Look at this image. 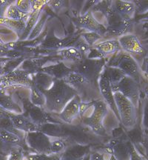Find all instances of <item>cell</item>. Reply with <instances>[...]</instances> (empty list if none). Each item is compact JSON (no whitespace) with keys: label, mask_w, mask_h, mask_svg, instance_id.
Here are the masks:
<instances>
[{"label":"cell","mask_w":148,"mask_h":160,"mask_svg":"<svg viewBox=\"0 0 148 160\" xmlns=\"http://www.w3.org/2000/svg\"><path fill=\"white\" fill-rule=\"evenodd\" d=\"M93 111L90 117L83 119L82 122L89 129L99 137H106L107 131L103 125V121L105 116L107 114L108 107L102 99L96 100L92 102Z\"/></svg>","instance_id":"3957f363"},{"label":"cell","mask_w":148,"mask_h":160,"mask_svg":"<svg viewBox=\"0 0 148 160\" xmlns=\"http://www.w3.org/2000/svg\"><path fill=\"white\" fill-rule=\"evenodd\" d=\"M105 65L104 59H93L86 58L74 66L72 71L82 75L87 83L96 82L102 73Z\"/></svg>","instance_id":"277c9868"},{"label":"cell","mask_w":148,"mask_h":160,"mask_svg":"<svg viewBox=\"0 0 148 160\" xmlns=\"http://www.w3.org/2000/svg\"><path fill=\"white\" fill-rule=\"evenodd\" d=\"M121 49L128 54L140 55L144 53V48L136 36L128 33L121 36L118 39Z\"/></svg>","instance_id":"4fadbf2b"},{"label":"cell","mask_w":148,"mask_h":160,"mask_svg":"<svg viewBox=\"0 0 148 160\" xmlns=\"http://www.w3.org/2000/svg\"><path fill=\"white\" fill-rule=\"evenodd\" d=\"M132 143L119 138L111 140L106 148L108 154L113 155L117 160H130Z\"/></svg>","instance_id":"7c38bea8"},{"label":"cell","mask_w":148,"mask_h":160,"mask_svg":"<svg viewBox=\"0 0 148 160\" xmlns=\"http://www.w3.org/2000/svg\"><path fill=\"white\" fill-rule=\"evenodd\" d=\"M64 80L73 87H74V85H84V84L87 83V80L82 75L73 71H72Z\"/></svg>","instance_id":"f1b7e54d"},{"label":"cell","mask_w":148,"mask_h":160,"mask_svg":"<svg viewBox=\"0 0 148 160\" xmlns=\"http://www.w3.org/2000/svg\"><path fill=\"white\" fill-rule=\"evenodd\" d=\"M7 156H3L0 154V160H7Z\"/></svg>","instance_id":"f35d334b"},{"label":"cell","mask_w":148,"mask_h":160,"mask_svg":"<svg viewBox=\"0 0 148 160\" xmlns=\"http://www.w3.org/2000/svg\"><path fill=\"white\" fill-rule=\"evenodd\" d=\"M67 148L65 139L61 138L51 137V154L60 155Z\"/></svg>","instance_id":"83f0119b"},{"label":"cell","mask_w":148,"mask_h":160,"mask_svg":"<svg viewBox=\"0 0 148 160\" xmlns=\"http://www.w3.org/2000/svg\"><path fill=\"white\" fill-rule=\"evenodd\" d=\"M7 160H23V153L21 148L16 149L10 153Z\"/></svg>","instance_id":"d6a6232c"},{"label":"cell","mask_w":148,"mask_h":160,"mask_svg":"<svg viewBox=\"0 0 148 160\" xmlns=\"http://www.w3.org/2000/svg\"><path fill=\"white\" fill-rule=\"evenodd\" d=\"M40 71L49 76L53 79H65L67 76L72 71L71 68L67 67L63 62L56 64L53 65H49L47 67L42 68Z\"/></svg>","instance_id":"d6986e66"},{"label":"cell","mask_w":148,"mask_h":160,"mask_svg":"<svg viewBox=\"0 0 148 160\" xmlns=\"http://www.w3.org/2000/svg\"><path fill=\"white\" fill-rule=\"evenodd\" d=\"M113 5L120 16L126 19H132L136 11V7L133 2L131 1H115Z\"/></svg>","instance_id":"7402d4cb"},{"label":"cell","mask_w":148,"mask_h":160,"mask_svg":"<svg viewBox=\"0 0 148 160\" xmlns=\"http://www.w3.org/2000/svg\"><path fill=\"white\" fill-rule=\"evenodd\" d=\"M30 90H31V96H30L29 99L33 105L44 108L45 104V98L42 92L40 91V89L35 84H33Z\"/></svg>","instance_id":"484cf974"},{"label":"cell","mask_w":148,"mask_h":160,"mask_svg":"<svg viewBox=\"0 0 148 160\" xmlns=\"http://www.w3.org/2000/svg\"><path fill=\"white\" fill-rule=\"evenodd\" d=\"M94 48L99 52L101 57L105 58L111 53L121 50L119 42L116 39H109L94 45Z\"/></svg>","instance_id":"44dd1931"},{"label":"cell","mask_w":148,"mask_h":160,"mask_svg":"<svg viewBox=\"0 0 148 160\" xmlns=\"http://www.w3.org/2000/svg\"><path fill=\"white\" fill-rule=\"evenodd\" d=\"M59 54L62 57V59L67 61L72 62L76 64L79 63L83 59V56L77 48L68 47L64 48L59 51Z\"/></svg>","instance_id":"603a6c76"},{"label":"cell","mask_w":148,"mask_h":160,"mask_svg":"<svg viewBox=\"0 0 148 160\" xmlns=\"http://www.w3.org/2000/svg\"><path fill=\"white\" fill-rule=\"evenodd\" d=\"M12 113L5 111L2 108L0 107V118H10Z\"/></svg>","instance_id":"8d00e7d4"},{"label":"cell","mask_w":148,"mask_h":160,"mask_svg":"<svg viewBox=\"0 0 148 160\" xmlns=\"http://www.w3.org/2000/svg\"><path fill=\"white\" fill-rule=\"evenodd\" d=\"M4 74V64L0 62V77Z\"/></svg>","instance_id":"74e56055"},{"label":"cell","mask_w":148,"mask_h":160,"mask_svg":"<svg viewBox=\"0 0 148 160\" xmlns=\"http://www.w3.org/2000/svg\"><path fill=\"white\" fill-rule=\"evenodd\" d=\"M112 67L117 68L127 77L133 78L139 83L140 68L134 58L128 53H124L117 59L116 64Z\"/></svg>","instance_id":"30bf717a"},{"label":"cell","mask_w":148,"mask_h":160,"mask_svg":"<svg viewBox=\"0 0 148 160\" xmlns=\"http://www.w3.org/2000/svg\"><path fill=\"white\" fill-rule=\"evenodd\" d=\"M82 36L86 41V44H87L91 47L92 45H95V43L101 38V36L99 34L93 33V32H87V33H84Z\"/></svg>","instance_id":"1f68e13d"},{"label":"cell","mask_w":148,"mask_h":160,"mask_svg":"<svg viewBox=\"0 0 148 160\" xmlns=\"http://www.w3.org/2000/svg\"><path fill=\"white\" fill-rule=\"evenodd\" d=\"M132 30H133L132 19L121 17L108 24L106 31L108 32L110 34L120 37L121 36L131 33Z\"/></svg>","instance_id":"2e32d148"},{"label":"cell","mask_w":148,"mask_h":160,"mask_svg":"<svg viewBox=\"0 0 148 160\" xmlns=\"http://www.w3.org/2000/svg\"><path fill=\"white\" fill-rule=\"evenodd\" d=\"M33 84V78L31 73L22 69H14L0 77V88L10 87H24L31 89Z\"/></svg>","instance_id":"5b68a950"},{"label":"cell","mask_w":148,"mask_h":160,"mask_svg":"<svg viewBox=\"0 0 148 160\" xmlns=\"http://www.w3.org/2000/svg\"><path fill=\"white\" fill-rule=\"evenodd\" d=\"M90 160H106L104 157L103 153L99 152H94L90 153Z\"/></svg>","instance_id":"e575fe53"},{"label":"cell","mask_w":148,"mask_h":160,"mask_svg":"<svg viewBox=\"0 0 148 160\" xmlns=\"http://www.w3.org/2000/svg\"><path fill=\"white\" fill-rule=\"evenodd\" d=\"M98 86H99L100 93L103 98V101L106 103L107 107H109L111 109L116 119L119 120V113H118L115 99H114L113 92L112 91L111 84L108 76H107L106 68L105 69V71L102 72L99 80H98Z\"/></svg>","instance_id":"9c48e42d"},{"label":"cell","mask_w":148,"mask_h":160,"mask_svg":"<svg viewBox=\"0 0 148 160\" xmlns=\"http://www.w3.org/2000/svg\"><path fill=\"white\" fill-rule=\"evenodd\" d=\"M28 15L22 12L15 5L14 2H11L5 10L4 17L16 21H27Z\"/></svg>","instance_id":"d4e9b609"},{"label":"cell","mask_w":148,"mask_h":160,"mask_svg":"<svg viewBox=\"0 0 148 160\" xmlns=\"http://www.w3.org/2000/svg\"><path fill=\"white\" fill-rule=\"evenodd\" d=\"M91 153L90 145L74 144L66 148L60 154L59 160H81Z\"/></svg>","instance_id":"9a60e30c"},{"label":"cell","mask_w":148,"mask_h":160,"mask_svg":"<svg viewBox=\"0 0 148 160\" xmlns=\"http://www.w3.org/2000/svg\"><path fill=\"white\" fill-rule=\"evenodd\" d=\"M0 107L11 113H22V108L13 100L12 96L2 88H0Z\"/></svg>","instance_id":"ffe728a7"},{"label":"cell","mask_w":148,"mask_h":160,"mask_svg":"<svg viewBox=\"0 0 148 160\" xmlns=\"http://www.w3.org/2000/svg\"><path fill=\"white\" fill-rule=\"evenodd\" d=\"M81 102V99L79 95L74 97L66 105L61 113L58 114L59 119L66 124H71L79 116Z\"/></svg>","instance_id":"5bb4252c"},{"label":"cell","mask_w":148,"mask_h":160,"mask_svg":"<svg viewBox=\"0 0 148 160\" xmlns=\"http://www.w3.org/2000/svg\"><path fill=\"white\" fill-rule=\"evenodd\" d=\"M107 76H108L110 82H111V87L116 86L118 83L125 77L123 72L121 71L119 68L114 67H107L106 68Z\"/></svg>","instance_id":"4316f807"},{"label":"cell","mask_w":148,"mask_h":160,"mask_svg":"<svg viewBox=\"0 0 148 160\" xmlns=\"http://www.w3.org/2000/svg\"><path fill=\"white\" fill-rule=\"evenodd\" d=\"M39 88L45 98L44 109L47 113L57 114L61 113L66 105L74 97L79 95L77 90L63 79H53L49 88Z\"/></svg>","instance_id":"6da1fadb"},{"label":"cell","mask_w":148,"mask_h":160,"mask_svg":"<svg viewBox=\"0 0 148 160\" xmlns=\"http://www.w3.org/2000/svg\"><path fill=\"white\" fill-rule=\"evenodd\" d=\"M113 96L119 113V121L125 129H133L137 123L138 108L119 92H114Z\"/></svg>","instance_id":"7a4b0ae2"},{"label":"cell","mask_w":148,"mask_h":160,"mask_svg":"<svg viewBox=\"0 0 148 160\" xmlns=\"http://www.w3.org/2000/svg\"><path fill=\"white\" fill-rule=\"evenodd\" d=\"M10 119L11 120L13 127L18 131L23 132L24 133L39 131V126L35 125L33 122H31L28 118L25 117L22 113L17 114V113H12L10 117Z\"/></svg>","instance_id":"ac0fdd59"},{"label":"cell","mask_w":148,"mask_h":160,"mask_svg":"<svg viewBox=\"0 0 148 160\" xmlns=\"http://www.w3.org/2000/svg\"><path fill=\"white\" fill-rule=\"evenodd\" d=\"M22 109L25 110L22 114L39 128L46 123H59L57 120L53 119L50 113H47L43 108L33 105L30 99H22Z\"/></svg>","instance_id":"ba28073f"},{"label":"cell","mask_w":148,"mask_h":160,"mask_svg":"<svg viewBox=\"0 0 148 160\" xmlns=\"http://www.w3.org/2000/svg\"><path fill=\"white\" fill-rule=\"evenodd\" d=\"M25 141L27 147L36 153L51 155V137L41 131L25 133Z\"/></svg>","instance_id":"8992f818"},{"label":"cell","mask_w":148,"mask_h":160,"mask_svg":"<svg viewBox=\"0 0 148 160\" xmlns=\"http://www.w3.org/2000/svg\"><path fill=\"white\" fill-rule=\"evenodd\" d=\"M25 142L24 138L15 133L5 131H0V154L8 157L13 151L21 148Z\"/></svg>","instance_id":"8fae6325"},{"label":"cell","mask_w":148,"mask_h":160,"mask_svg":"<svg viewBox=\"0 0 148 160\" xmlns=\"http://www.w3.org/2000/svg\"><path fill=\"white\" fill-rule=\"evenodd\" d=\"M76 22L81 28L85 29L88 32L96 33L100 36L102 35L106 31L105 28L103 27L91 13H87L78 18Z\"/></svg>","instance_id":"e0dca14e"},{"label":"cell","mask_w":148,"mask_h":160,"mask_svg":"<svg viewBox=\"0 0 148 160\" xmlns=\"http://www.w3.org/2000/svg\"><path fill=\"white\" fill-rule=\"evenodd\" d=\"M15 5L25 14H28L32 12V4L31 1H17L14 2Z\"/></svg>","instance_id":"4dcf8cb0"},{"label":"cell","mask_w":148,"mask_h":160,"mask_svg":"<svg viewBox=\"0 0 148 160\" xmlns=\"http://www.w3.org/2000/svg\"><path fill=\"white\" fill-rule=\"evenodd\" d=\"M112 91L113 93L119 92L129 99L136 108H139L140 100L139 83L133 78L125 76L116 85L112 87Z\"/></svg>","instance_id":"52a82bcc"},{"label":"cell","mask_w":148,"mask_h":160,"mask_svg":"<svg viewBox=\"0 0 148 160\" xmlns=\"http://www.w3.org/2000/svg\"><path fill=\"white\" fill-rule=\"evenodd\" d=\"M81 160H90V153H89L88 155L86 156V157L84 158L83 159H81Z\"/></svg>","instance_id":"ab89813d"},{"label":"cell","mask_w":148,"mask_h":160,"mask_svg":"<svg viewBox=\"0 0 148 160\" xmlns=\"http://www.w3.org/2000/svg\"><path fill=\"white\" fill-rule=\"evenodd\" d=\"M47 3H50V5H51V7L55 11H58V10L62 8V6L64 3V1H51L48 2Z\"/></svg>","instance_id":"d590c367"},{"label":"cell","mask_w":148,"mask_h":160,"mask_svg":"<svg viewBox=\"0 0 148 160\" xmlns=\"http://www.w3.org/2000/svg\"><path fill=\"white\" fill-rule=\"evenodd\" d=\"M0 25L5 26L18 34H22L26 29V21H16L3 17L0 19Z\"/></svg>","instance_id":"cb8c5ba5"},{"label":"cell","mask_w":148,"mask_h":160,"mask_svg":"<svg viewBox=\"0 0 148 160\" xmlns=\"http://www.w3.org/2000/svg\"><path fill=\"white\" fill-rule=\"evenodd\" d=\"M60 155L39 154V153H30L27 156V160H59Z\"/></svg>","instance_id":"f546056e"},{"label":"cell","mask_w":148,"mask_h":160,"mask_svg":"<svg viewBox=\"0 0 148 160\" xmlns=\"http://www.w3.org/2000/svg\"><path fill=\"white\" fill-rule=\"evenodd\" d=\"M11 3V2L0 1V19L4 17L5 10L7 8V6H8Z\"/></svg>","instance_id":"836d02e7"}]
</instances>
